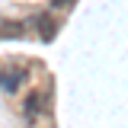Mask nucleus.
<instances>
[{
	"mask_svg": "<svg viewBox=\"0 0 128 128\" xmlns=\"http://www.w3.org/2000/svg\"><path fill=\"white\" fill-rule=\"evenodd\" d=\"M3 35H22V26L19 22H6L3 26Z\"/></svg>",
	"mask_w": 128,
	"mask_h": 128,
	"instance_id": "3",
	"label": "nucleus"
},
{
	"mask_svg": "<svg viewBox=\"0 0 128 128\" xmlns=\"http://www.w3.org/2000/svg\"><path fill=\"white\" fill-rule=\"evenodd\" d=\"M67 3H74V0H51V6H67Z\"/></svg>",
	"mask_w": 128,
	"mask_h": 128,
	"instance_id": "4",
	"label": "nucleus"
},
{
	"mask_svg": "<svg viewBox=\"0 0 128 128\" xmlns=\"http://www.w3.org/2000/svg\"><path fill=\"white\" fill-rule=\"evenodd\" d=\"M22 80H26V70H13V74H10V70H3V74H0V86H3L6 93H13Z\"/></svg>",
	"mask_w": 128,
	"mask_h": 128,
	"instance_id": "1",
	"label": "nucleus"
},
{
	"mask_svg": "<svg viewBox=\"0 0 128 128\" xmlns=\"http://www.w3.org/2000/svg\"><path fill=\"white\" fill-rule=\"evenodd\" d=\"M45 106H48V93L45 96H38V93H32L29 96V102H26V112H29L32 118L38 115V112H45Z\"/></svg>",
	"mask_w": 128,
	"mask_h": 128,
	"instance_id": "2",
	"label": "nucleus"
}]
</instances>
